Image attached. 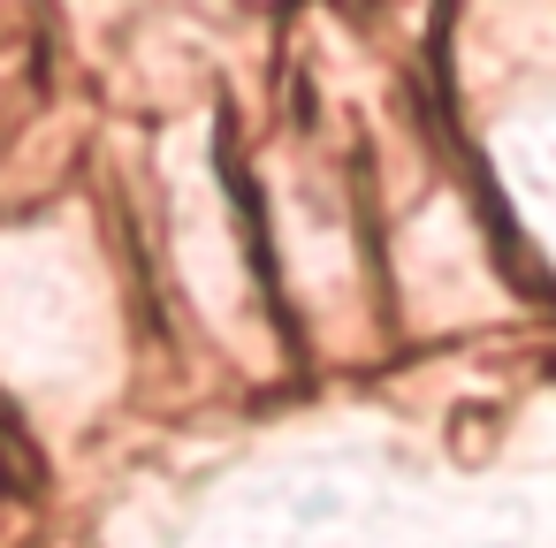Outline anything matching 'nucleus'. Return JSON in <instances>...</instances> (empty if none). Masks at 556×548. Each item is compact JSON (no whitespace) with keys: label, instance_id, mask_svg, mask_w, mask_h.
Segmentation results:
<instances>
[{"label":"nucleus","instance_id":"f257e3e1","mask_svg":"<svg viewBox=\"0 0 556 548\" xmlns=\"http://www.w3.org/2000/svg\"><path fill=\"white\" fill-rule=\"evenodd\" d=\"M115 290L92 244H70L62 221L0 237V373L47 411H77L115 381Z\"/></svg>","mask_w":556,"mask_h":548},{"label":"nucleus","instance_id":"f03ea898","mask_svg":"<svg viewBox=\"0 0 556 548\" xmlns=\"http://www.w3.org/2000/svg\"><path fill=\"white\" fill-rule=\"evenodd\" d=\"M168 252H176V282L191 290V305L244 343V320L260 313L252 297V237L237 221V183L206 145H168Z\"/></svg>","mask_w":556,"mask_h":548},{"label":"nucleus","instance_id":"7ed1b4c3","mask_svg":"<svg viewBox=\"0 0 556 548\" xmlns=\"http://www.w3.org/2000/svg\"><path fill=\"white\" fill-rule=\"evenodd\" d=\"M396 297L427 313V328H465L495 313V252L465 199L434 191L396 237Z\"/></svg>","mask_w":556,"mask_h":548}]
</instances>
